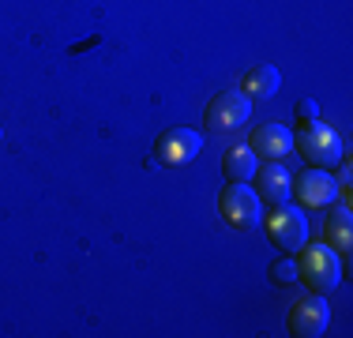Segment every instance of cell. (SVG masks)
<instances>
[{"mask_svg":"<svg viewBox=\"0 0 353 338\" xmlns=\"http://www.w3.org/2000/svg\"><path fill=\"white\" fill-rule=\"evenodd\" d=\"M199 150H203V135H199L196 128H170L162 139H158L154 155H158V162H162V166L181 169V166L196 162Z\"/></svg>","mask_w":353,"mask_h":338,"instance_id":"obj_7","label":"cell"},{"mask_svg":"<svg viewBox=\"0 0 353 338\" xmlns=\"http://www.w3.org/2000/svg\"><path fill=\"white\" fill-rule=\"evenodd\" d=\"M323 241L331 244L334 252H350V241H353V215H350V203H331V215L323 222Z\"/></svg>","mask_w":353,"mask_h":338,"instance_id":"obj_12","label":"cell"},{"mask_svg":"<svg viewBox=\"0 0 353 338\" xmlns=\"http://www.w3.org/2000/svg\"><path fill=\"white\" fill-rule=\"evenodd\" d=\"M301 282L319 297H331L342 286V259L327 241H305L301 244V264H297Z\"/></svg>","mask_w":353,"mask_h":338,"instance_id":"obj_1","label":"cell"},{"mask_svg":"<svg viewBox=\"0 0 353 338\" xmlns=\"http://www.w3.org/2000/svg\"><path fill=\"white\" fill-rule=\"evenodd\" d=\"M293 117H297L301 124H312V121H319V101H316V98H301L297 106H293Z\"/></svg>","mask_w":353,"mask_h":338,"instance_id":"obj_15","label":"cell"},{"mask_svg":"<svg viewBox=\"0 0 353 338\" xmlns=\"http://www.w3.org/2000/svg\"><path fill=\"white\" fill-rule=\"evenodd\" d=\"M203 117H207V128L211 132H233L252 117V98H245L241 90H222V95L211 98Z\"/></svg>","mask_w":353,"mask_h":338,"instance_id":"obj_6","label":"cell"},{"mask_svg":"<svg viewBox=\"0 0 353 338\" xmlns=\"http://www.w3.org/2000/svg\"><path fill=\"white\" fill-rule=\"evenodd\" d=\"M271 282H274V286H297V282H301L297 264H293L290 256L279 259V264H271Z\"/></svg>","mask_w":353,"mask_h":338,"instance_id":"obj_14","label":"cell"},{"mask_svg":"<svg viewBox=\"0 0 353 338\" xmlns=\"http://www.w3.org/2000/svg\"><path fill=\"white\" fill-rule=\"evenodd\" d=\"M218 210H222V218L241 233H252L259 222H263V199L256 196V188H252L248 181H230L225 184L222 199H218Z\"/></svg>","mask_w":353,"mask_h":338,"instance_id":"obj_3","label":"cell"},{"mask_svg":"<svg viewBox=\"0 0 353 338\" xmlns=\"http://www.w3.org/2000/svg\"><path fill=\"white\" fill-rule=\"evenodd\" d=\"M279 87H282V72L274 64H256V68H248V75L241 79V95L252 98V101L279 95Z\"/></svg>","mask_w":353,"mask_h":338,"instance_id":"obj_11","label":"cell"},{"mask_svg":"<svg viewBox=\"0 0 353 338\" xmlns=\"http://www.w3.org/2000/svg\"><path fill=\"white\" fill-rule=\"evenodd\" d=\"M256 196L263 199V207H279V203H290L293 196V177L285 173L282 162H263L256 166Z\"/></svg>","mask_w":353,"mask_h":338,"instance_id":"obj_9","label":"cell"},{"mask_svg":"<svg viewBox=\"0 0 353 338\" xmlns=\"http://www.w3.org/2000/svg\"><path fill=\"white\" fill-rule=\"evenodd\" d=\"M0 135H4V132H0Z\"/></svg>","mask_w":353,"mask_h":338,"instance_id":"obj_16","label":"cell"},{"mask_svg":"<svg viewBox=\"0 0 353 338\" xmlns=\"http://www.w3.org/2000/svg\"><path fill=\"white\" fill-rule=\"evenodd\" d=\"M256 166H259V158L252 147H230L222 158L225 181H252V177H256Z\"/></svg>","mask_w":353,"mask_h":338,"instance_id":"obj_13","label":"cell"},{"mask_svg":"<svg viewBox=\"0 0 353 338\" xmlns=\"http://www.w3.org/2000/svg\"><path fill=\"white\" fill-rule=\"evenodd\" d=\"M293 196L301 199V207L308 210H323L339 199V184H334L331 169H305L301 177H293Z\"/></svg>","mask_w":353,"mask_h":338,"instance_id":"obj_5","label":"cell"},{"mask_svg":"<svg viewBox=\"0 0 353 338\" xmlns=\"http://www.w3.org/2000/svg\"><path fill=\"white\" fill-rule=\"evenodd\" d=\"M267 237H271V244H279L285 256H297L301 244L308 241L305 210L293 207V203H279V207H271V215H267Z\"/></svg>","mask_w":353,"mask_h":338,"instance_id":"obj_4","label":"cell"},{"mask_svg":"<svg viewBox=\"0 0 353 338\" xmlns=\"http://www.w3.org/2000/svg\"><path fill=\"white\" fill-rule=\"evenodd\" d=\"M301 143V158L316 169H334L346 158V147H342V135L331 128L327 121H312L301 124V135H293Z\"/></svg>","mask_w":353,"mask_h":338,"instance_id":"obj_2","label":"cell"},{"mask_svg":"<svg viewBox=\"0 0 353 338\" xmlns=\"http://www.w3.org/2000/svg\"><path fill=\"white\" fill-rule=\"evenodd\" d=\"M327 324H331V304L319 297V293L297 301L290 308V319H285V327H290L293 338H319L327 331Z\"/></svg>","mask_w":353,"mask_h":338,"instance_id":"obj_8","label":"cell"},{"mask_svg":"<svg viewBox=\"0 0 353 338\" xmlns=\"http://www.w3.org/2000/svg\"><path fill=\"white\" fill-rule=\"evenodd\" d=\"M252 150H256V158H267V162H282L285 155L293 150V132L285 128V124H259L256 132H252Z\"/></svg>","mask_w":353,"mask_h":338,"instance_id":"obj_10","label":"cell"}]
</instances>
